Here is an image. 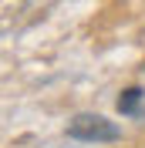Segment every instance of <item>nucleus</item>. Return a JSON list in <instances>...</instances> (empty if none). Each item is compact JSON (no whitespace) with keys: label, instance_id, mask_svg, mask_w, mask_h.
Instances as JSON below:
<instances>
[{"label":"nucleus","instance_id":"nucleus-2","mask_svg":"<svg viewBox=\"0 0 145 148\" xmlns=\"http://www.w3.org/2000/svg\"><path fill=\"white\" fill-rule=\"evenodd\" d=\"M118 111L122 114H138L142 111V88H128L118 94Z\"/></svg>","mask_w":145,"mask_h":148},{"label":"nucleus","instance_id":"nucleus-1","mask_svg":"<svg viewBox=\"0 0 145 148\" xmlns=\"http://www.w3.org/2000/svg\"><path fill=\"white\" fill-rule=\"evenodd\" d=\"M68 135L78 141H118L122 138V128L115 121H108L105 114H74L68 121Z\"/></svg>","mask_w":145,"mask_h":148}]
</instances>
